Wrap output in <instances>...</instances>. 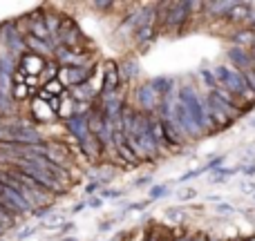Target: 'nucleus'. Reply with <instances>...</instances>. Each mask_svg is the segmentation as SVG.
I'll list each match as a JSON object with an SVG mask.
<instances>
[{"mask_svg": "<svg viewBox=\"0 0 255 241\" xmlns=\"http://www.w3.org/2000/svg\"><path fill=\"white\" fill-rule=\"evenodd\" d=\"M45 67H47V61H45L43 56L31 54V52H25L20 58H18L16 72L18 74H22V76H36V79H38V74H43Z\"/></svg>", "mask_w": 255, "mask_h": 241, "instance_id": "obj_1", "label": "nucleus"}, {"mask_svg": "<svg viewBox=\"0 0 255 241\" xmlns=\"http://www.w3.org/2000/svg\"><path fill=\"white\" fill-rule=\"evenodd\" d=\"M119 85H121L119 65H117L115 61H106V63H103V89H101V94L119 92Z\"/></svg>", "mask_w": 255, "mask_h": 241, "instance_id": "obj_2", "label": "nucleus"}, {"mask_svg": "<svg viewBox=\"0 0 255 241\" xmlns=\"http://www.w3.org/2000/svg\"><path fill=\"white\" fill-rule=\"evenodd\" d=\"M31 114H34L36 123H45V121H52L54 116H56V112L49 107L47 101H43V98L36 96L34 98V105H31Z\"/></svg>", "mask_w": 255, "mask_h": 241, "instance_id": "obj_3", "label": "nucleus"}, {"mask_svg": "<svg viewBox=\"0 0 255 241\" xmlns=\"http://www.w3.org/2000/svg\"><path fill=\"white\" fill-rule=\"evenodd\" d=\"M25 47H27V52H31V54H38V56H45V54H54V49H52V45H49V40H40V38H36V36H25Z\"/></svg>", "mask_w": 255, "mask_h": 241, "instance_id": "obj_4", "label": "nucleus"}, {"mask_svg": "<svg viewBox=\"0 0 255 241\" xmlns=\"http://www.w3.org/2000/svg\"><path fill=\"white\" fill-rule=\"evenodd\" d=\"M43 20H45V27H47V31L52 36H56L58 31H61V25H63V16L61 13H56V11H47L43 16Z\"/></svg>", "mask_w": 255, "mask_h": 241, "instance_id": "obj_5", "label": "nucleus"}, {"mask_svg": "<svg viewBox=\"0 0 255 241\" xmlns=\"http://www.w3.org/2000/svg\"><path fill=\"white\" fill-rule=\"evenodd\" d=\"M11 94H13V98H16V101H25V98H29L34 92H31V89L27 87L25 83H13Z\"/></svg>", "mask_w": 255, "mask_h": 241, "instance_id": "obj_6", "label": "nucleus"}, {"mask_svg": "<svg viewBox=\"0 0 255 241\" xmlns=\"http://www.w3.org/2000/svg\"><path fill=\"white\" fill-rule=\"evenodd\" d=\"M49 210H52V203H49V206H38V208H31V212H29V215L34 217V219H45Z\"/></svg>", "mask_w": 255, "mask_h": 241, "instance_id": "obj_7", "label": "nucleus"}, {"mask_svg": "<svg viewBox=\"0 0 255 241\" xmlns=\"http://www.w3.org/2000/svg\"><path fill=\"white\" fill-rule=\"evenodd\" d=\"M31 235H36V228H22V233H18V235H16V239H18V241H22V239L31 237Z\"/></svg>", "mask_w": 255, "mask_h": 241, "instance_id": "obj_8", "label": "nucleus"}, {"mask_svg": "<svg viewBox=\"0 0 255 241\" xmlns=\"http://www.w3.org/2000/svg\"><path fill=\"white\" fill-rule=\"evenodd\" d=\"M72 230H74V224H72V221H65V224L61 226V230H58V237H63V235L72 233Z\"/></svg>", "mask_w": 255, "mask_h": 241, "instance_id": "obj_9", "label": "nucleus"}, {"mask_svg": "<svg viewBox=\"0 0 255 241\" xmlns=\"http://www.w3.org/2000/svg\"><path fill=\"white\" fill-rule=\"evenodd\" d=\"M119 197V192L117 190H103L101 192V199H117Z\"/></svg>", "mask_w": 255, "mask_h": 241, "instance_id": "obj_10", "label": "nucleus"}, {"mask_svg": "<svg viewBox=\"0 0 255 241\" xmlns=\"http://www.w3.org/2000/svg\"><path fill=\"white\" fill-rule=\"evenodd\" d=\"M163 190H166V188H163V185H159V188H152V192H150V194H152V199H157V197H161V194H163Z\"/></svg>", "mask_w": 255, "mask_h": 241, "instance_id": "obj_11", "label": "nucleus"}, {"mask_svg": "<svg viewBox=\"0 0 255 241\" xmlns=\"http://www.w3.org/2000/svg\"><path fill=\"white\" fill-rule=\"evenodd\" d=\"M88 206H92V208H99V206H101V199H90V201H88Z\"/></svg>", "mask_w": 255, "mask_h": 241, "instance_id": "obj_12", "label": "nucleus"}, {"mask_svg": "<svg viewBox=\"0 0 255 241\" xmlns=\"http://www.w3.org/2000/svg\"><path fill=\"white\" fill-rule=\"evenodd\" d=\"M97 188H99V183H90V185H88V192H94Z\"/></svg>", "mask_w": 255, "mask_h": 241, "instance_id": "obj_13", "label": "nucleus"}, {"mask_svg": "<svg viewBox=\"0 0 255 241\" xmlns=\"http://www.w3.org/2000/svg\"><path fill=\"white\" fill-rule=\"evenodd\" d=\"M65 241H76V239H65Z\"/></svg>", "mask_w": 255, "mask_h": 241, "instance_id": "obj_14", "label": "nucleus"}]
</instances>
